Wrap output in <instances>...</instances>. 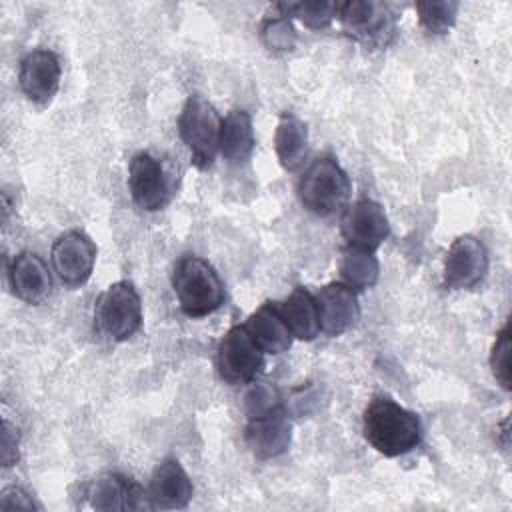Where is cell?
I'll use <instances>...</instances> for the list:
<instances>
[{"label": "cell", "mask_w": 512, "mask_h": 512, "mask_svg": "<svg viewBox=\"0 0 512 512\" xmlns=\"http://www.w3.org/2000/svg\"><path fill=\"white\" fill-rule=\"evenodd\" d=\"M510 350H512V340H510V324L506 322L502 330L498 332L492 352H490V368L496 378V382L504 388L510 390Z\"/></svg>", "instance_id": "4316f807"}, {"label": "cell", "mask_w": 512, "mask_h": 512, "mask_svg": "<svg viewBox=\"0 0 512 512\" xmlns=\"http://www.w3.org/2000/svg\"><path fill=\"white\" fill-rule=\"evenodd\" d=\"M98 248L92 238L80 230H68L52 244V268L66 286L84 284L96 264Z\"/></svg>", "instance_id": "ba28073f"}, {"label": "cell", "mask_w": 512, "mask_h": 512, "mask_svg": "<svg viewBox=\"0 0 512 512\" xmlns=\"http://www.w3.org/2000/svg\"><path fill=\"white\" fill-rule=\"evenodd\" d=\"M342 234L348 246L376 250L390 234V224L384 208L368 198L354 202L342 218Z\"/></svg>", "instance_id": "8fae6325"}, {"label": "cell", "mask_w": 512, "mask_h": 512, "mask_svg": "<svg viewBox=\"0 0 512 512\" xmlns=\"http://www.w3.org/2000/svg\"><path fill=\"white\" fill-rule=\"evenodd\" d=\"M362 432L366 442L388 458L408 454L422 440L418 414L382 394L368 402L362 416Z\"/></svg>", "instance_id": "6da1fadb"}, {"label": "cell", "mask_w": 512, "mask_h": 512, "mask_svg": "<svg viewBox=\"0 0 512 512\" xmlns=\"http://www.w3.org/2000/svg\"><path fill=\"white\" fill-rule=\"evenodd\" d=\"M192 494H194L192 480L176 458H164L160 464H156V468L152 470L150 488H148L152 508H160V510L186 508L188 502L192 500Z\"/></svg>", "instance_id": "2e32d148"}, {"label": "cell", "mask_w": 512, "mask_h": 512, "mask_svg": "<svg viewBox=\"0 0 512 512\" xmlns=\"http://www.w3.org/2000/svg\"><path fill=\"white\" fill-rule=\"evenodd\" d=\"M60 60L52 50H30L18 70V82L28 100L36 104H48L60 88Z\"/></svg>", "instance_id": "7c38bea8"}, {"label": "cell", "mask_w": 512, "mask_h": 512, "mask_svg": "<svg viewBox=\"0 0 512 512\" xmlns=\"http://www.w3.org/2000/svg\"><path fill=\"white\" fill-rule=\"evenodd\" d=\"M340 278L352 290H366L378 282L380 264L372 250L348 246L340 260Z\"/></svg>", "instance_id": "7402d4cb"}, {"label": "cell", "mask_w": 512, "mask_h": 512, "mask_svg": "<svg viewBox=\"0 0 512 512\" xmlns=\"http://www.w3.org/2000/svg\"><path fill=\"white\" fill-rule=\"evenodd\" d=\"M90 506L96 510H142L152 508L148 492L138 482L118 472L98 476L86 486Z\"/></svg>", "instance_id": "4fadbf2b"}, {"label": "cell", "mask_w": 512, "mask_h": 512, "mask_svg": "<svg viewBox=\"0 0 512 512\" xmlns=\"http://www.w3.org/2000/svg\"><path fill=\"white\" fill-rule=\"evenodd\" d=\"M244 326L264 354H282L292 346L294 336L282 320L276 302H264L248 316Z\"/></svg>", "instance_id": "ac0fdd59"}, {"label": "cell", "mask_w": 512, "mask_h": 512, "mask_svg": "<svg viewBox=\"0 0 512 512\" xmlns=\"http://www.w3.org/2000/svg\"><path fill=\"white\" fill-rule=\"evenodd\" d=\"M222 120L218 110L200 94L188 96L178 116V132L190 150L196 168L206 170L214 164L220 144Z\"/></svg>", "instance_id": "277c9868"}, {"label": "cell", "mask_w": 512, "mask_h": 512, "mask_svg": "<svg viewBox=\"0 0 512 512\" xmlns=\"http://www.w3.org/2000/svg\"><path fill=\"white\" fill-rule=\"evenodd\" d=\"M338 18L344 32L366 46H388L396 38V18L376 0H348L340 4Z\"/></svg>", "instance_id": "8992f818"}, {"label": "cell", "mask_w": 512, "mask_h": 512, "mask_svg": "<svg viewBox=\"0 0 512 512\" xmlns=\"http://www.w3.org/2000/svg\"><path fill=\"white\" fill-rule=\"evenodd\" d=\"M264 364V352L258 348L246 326H232L216 350V368L228 384H250Z\"/></svg>", "instance_id": "52a82bcc"}, {"label": "cell", "mask_w": 512, "mask_h": 512, "mask_svg": "<svg viewBox=\"0 0 512 512\" xmlns=\"http://www.w3.org/2000/svg\"><path fill=\"white\" fill-rule=\"evenodd\" d=\"M320 314V330L328 336L348 332L360 318V302L356 290L344 282H330L314 296Z\"/></svg>", "instance_id": "5bb4252c"}, {"label": "cell", "mask_w": 512, "mask_h": 512, "mask_svg": "<svg viewBox=\"0 0 512 512\" xmlns=\"http://www.w3.org/2000/svg\"><path fill=\"white\" fill-rule=\"evenodd\" d=\"M458 8H460V4L452 2V0L416 2L418 22L430 34H446L456 22Z\"/></svg>", "instance_id": "cb8c5ba5"}, {"label": "cell", "mask_w": 512, "mask_h": 512, "mask_svg": "<svg viewBox=\"0 0 512 512\" xmlns=\"http://www.w3.org/2000/svg\"><path fill=\"white\" fill-rule=\"evenodd\" d=\"M282 408V398L276 390V386L268 382H250L246 394H244V410L248 418L264 416L274 410Z\"/></svg>", "instance_id": "484cf974"}, {"label": "cell", "mask_w": 512, "mask_h": 512, "mask_svg": "<svg viewBox=\"0 0 512 512\" xmlns=\"http://www.w3.org/2000/svg\"><path fill=\"white\" fill-rule=\"evenodd\" d=\"M0 508L2 510H14V508H24V510H34L36 502L32 500V496L22 490L20 486H8L4 488V492L0 494Z\"/></svg>", "instance_id": "f1b7e54d"}, {"label": "cell", "mask_w": 512, "mask_h": 512, "mask_svg": "<svg viewBox=\"0 0 512 512\" xmlns=\"http://www.w3.org/2000/svg\"><path fill=\"white\" fill-rule=\"evenodd\" d=\"M274 8L288 18H298L304 26L312 30H320V28H326L334 18H338L340 2H326V0L280 2Z\"/></svg>", "instance_id": "603a6c76"}, {"label": "cell", "mask_w": 512, "mask_h": 512, "mask_svg": "<svg viewBox=\"0 0 512 512\" xmlns=\"http://www.w3.org/2000/svg\"><path fill=\"white\" fill-rule=\"evenodd\" d=\"M172 288L180 310L190 318L216 312L226 298L224 282L210 262L200 256H184L172 272Z\"/></svg>", "instance_id": "7a4b0ae2"}, {"label": "cell", "mask_w": 512, "mask_h": 512, "mask_svg": "<svg viewBox=\"0 0 512 512\" xmlns=\"http://www.w3.org/2000/svg\"><path fill=\"white\" fill-rule=\"evenodd\" d=\"M274 150L284 170L294 172L302 166L308 150V126L294 112H284L278 118L274 132Z\"/></svg>", "instance_id": "44dd1931"}, {"label": "cell", "mask_w": 512, "mask_h": 512, "mask_svg": "<svg viewBox=\"0 0 512 512\" xmlns=\"http://www.w3.org/2000/svg\"><path fill=\"white\" fill-rule=\"evenodd\" d=\"M276 306L294 338L310 342L322 332L316 298L306 288H294L290 296L282 302H276Z\"/></svg>", "instance_id": "d6986e66"}, {"label": "cell", "mask_w": 512, "mask_h": 512, "mask_svg": "<svg viewBox=\"0 0 512 512\" xmlns=\"http://www.w3.org/2000/svg\"><path fill=\"white\" fill-rule=\"evenodd\" d=\"M260 38L264 46L272 52H290L296 44V30L292 20L278 12L276 16H268L260 26Z\"/></svg>", "instance_id": "d4e9b609"}, {"label": "cell", "mask_w": 512, "mask_h": 512, "mask_svg": "<svg viewBox=\"0 0 512 512\" xmlns=\"http://www.w3.org/2000/svg\"><path fill=\"white\" fill-rule=\"evenodd\" d=\"M254 150V126L252 116L242 110H230L222 120L218 152L230 164H242L252 156Z\"/></svg>", "instance_id": "ffe728a7"}, {"label": "cell", "mask_w": 512, "mask_h": 512, "mask_svg": "<svg viewBox=\"0 0 512 512\" xmlns=\"http://www.w3.org/2000/svg\"><path fill=\"white\" fill-rule=\"evenodd\" d=\"M350 192V178L332 156L316 158L298 182V198L302 206L316 216L340 212L348 204Z\"/></svg>", "instance_id": "3957f363"}, {"label": "cell", "mask_w": 512, "mask_h": 512, "mask_svg": "<svg viewBox=\"0 0 512 512\" xmlns=\"http://www.w3.org/2000/svg\"><path fill=\"white\" fill-rule=\"evenodd\" d=\"M8 282L16 298L26 304H40L52 290V278L46 262L30 250L16 254L8 266Z\"/></svg>", "instance_id": "e0dca14e"}, {"label": "cell", "mask_w": 512, "mask_h": 512, "mask_svg": "<svg viewBox=\"0 0 512 512\" xmlns=\"http://www.w3.org/2000/svg\"><path fill=\"white\" fill-rule=\"evenodd\" d=\"M18 446H20V436L18 428L10 422L8 416H4L2 424V466L10 468L18 460Z\"/></svg>", "instance_id": "83f0119b"}, {"label": "cell", "mask_w": 512, "mask_h": 512, "mask_svg": "<svg viewBox=\"0 0 512 512\" xmlns=\"http://www.w3.org/2000/svg\"><path fill=\"white\" fill-rule=\"evenodd\" d=\"M94 326L114 342L128 340L140 330L142 302L132 282L118 280L100 292L94 302Z\"/></svg>", "instance_id": "5b68a950"}, {"label": "cell", "mask_w": 512, "mask_h": 512, "mask_svg": "<svg viewBox=\"0 0 512 512\" xmlns=\"http://www.w3.org/2000/svg\"><path fill=\"white\" fill-rule=\"evenodd\" d=\"M128 188L134 204L146 212L164 208L170 198V180L162 162L150 152H136L128 166Z\"/></svg>", "instance_id": "30bf717a"}, {"label": "cell", "mask_w": 512, "mask_h": 512, "mask_svg": "<svg viewBox=\"0 0 512 512\" xmlns=\"http://www.w3.org/2000/svg\"><path fill=\"white\" fill-rule=\"evenodd\" d=\"M244 440L258 460H270L288 450L292 440V424L282 408L264 416H254L248 418Z\"/></svg>", "instance_id": "9a60e30c"}, {"label": "cell", "mask_w": 512, "mask_h": 512, "mask_svg": "<svg viewBox=\"0 0 512 512\" xmlns=\"http://www.w3.org/2000/svg\"><path fill=\"white\" fill-rule=\"evenodd\" d=\"M488 264V250L476 236H458L444 258V286L450 290L474 288L484 280Z\"/></svg>", "instance_id": "9c48e42d"}]
</instances>
